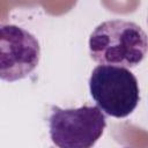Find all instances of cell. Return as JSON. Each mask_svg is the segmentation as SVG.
<instances>
[{
  "label": "cell",
  "instance_id": "1",
  "mask_svg": "<svg viewBox=\"0 0 148 148\" xmlns=\"http://www.w3.org/2000/svg\"><path fill=\"white\" fill-rule=\"evenodd\" d=\"M89 53L101 65L135 67L147 53V35L131 21H104L89 37Z\"/></svg>",
  "mask_w": 148,
  "mask_h": 148
},
{
  "label": "cell",
  "instance_id": "2",
  "mask_svg": "<svg viewBox=\"0 0 148 148\" xmlns=\"http://www.w3.org/2000/svg\"><path fill=\"white\" fill-rule=\"evenodd\" d=\"M89 90L97 108L114 118L130 116L140 101L138 80L124 67L96 66L89 79Z\"/></svg>",
  "mask_w": 148,
  "mask_h": 148
},
{
  "label": "cell",
  "instance_id": "3",
  "mask_svg": "<svg viewBox=\"0 0 148 148\" xmlns=\"http://www.w3.org/2000/svg\"><path fill=\"white\" fill-rule=\"evenodd\" d=\"M105 127V114L97 106H52L49 117L50 136L58 148H92Z\"/></svg>",
  "mask_w": 148,
  "mask_h": 148
},
{
  "label": "cell",
  "instance_id": "4",
  "mask_svg": "<svg viewBox=\"0 0 148 148\" xmlns=\"http://www.w3.org/2000/svg\"><path fill=\"white\" fill-rule=\"evenodd\" d=\"M37 38L15 24H0V79L14 82L28 76L38 65Z\"/></svg>",
  "mask_w": 148,
  "mask_h": 148
},
{
  "label": "cell",
  "instance_id": "5",
  "mask_svg": "<svg viewBox=\"0 0 148 148\" xmlns=\"http://www.w3.org/2000/svg\"><path fill=\"white\" fill-rule=\"evenodd\" d=\"M126 148H127V147H126Z\"/></svg>",
  "mask_w": 148,
  "mask_h": 148
}]
</instances>
